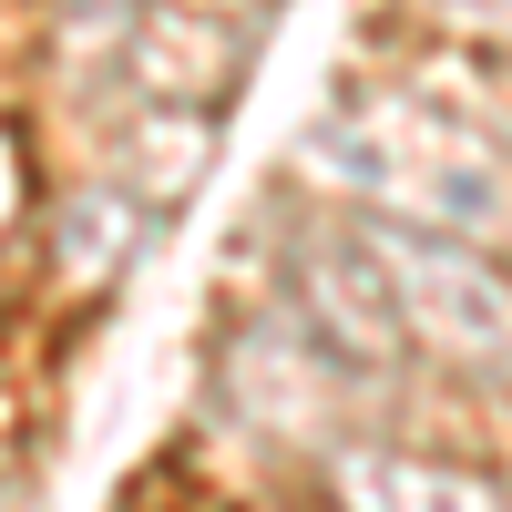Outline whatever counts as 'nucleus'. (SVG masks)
Listing matches in <instances>:
<instances>
[{
  "label": "nucleus",
  "instance_id": "obj_4",
  "mask_svg": "<svg viewBox=\"0 0 512 512\" xmlns=\"http://www.w3.org/2000/svg\"><path fill=\"white\" fill-rule=\"evenodd\" d=\"M123 72L144 82V103H226L246 82V31L236 21H205V11H164L144 0L134 41H123Z\"/></svg>",
  "mask_w": 512,
  "mask_h": 512
},
{
  "label": "nucleus",
  "instance_id": "obj_7",
  "mask_svg": "<svg viewBox=\"0 0 512 512\" xmlns=\"http://www.w3.org/2000/svg\"><path fill=\"white\" fill-rule=\"evenodd\" d=\"M134 21H144V0H72V11H62V52H72V62L123 52V41H134Z\"/></svg>",
  "mask_w": 512,
  "mask_h": 512
},
{
  "label": "nucleus",
  "instance_id": "obj_5",
  "mask_svg": "<svg viewBox=\"0 0 512 512\" xmlns=\"http://www.w3.org/2000/svg\"><path fill=\"white\" fill-rule=\"evenodd\" d=\"M205 164H216V103H144V113H123L113 175L134 185L144 205H175Z\"/></svg>",
  "mask_w": 512,
  "mask_h": 512
},
{
  "label": "nucleus",
  "instance_id": "obj_6",
  "mask_svg": "<svg viewBox=\"0 0 512 512\" xmlns=\"http://www.w3.org/2000/svg\"><path fill=\"white\" fill-rule=\"evenodd\" d=\"M144 216H154V205L134 195V185H82V195H62V216H52V267L72 277V287H103L113 267H123V256H134L144 246Z\"/></svg>",
  "mask_w": 512,
  "mask_h": 512
},
{
  "label": "nucleus",
  "instance_id": "obj_2",
  "mask_svg": "<svg viewBox=\"0 0 512 512\" xmlns=\"http://www.w3.org/2000/svg\"><path fill=\"white\" fill-rule=\"evenodd\" d=\"M349 236L369 246V267L390 287L410 349H431L441 369H472V379H502L512 390V267L482 256V236L400 226V216H349Z\"/></svg>",
  "mask_w": 512,
  "mask_h": 512
},
{
  "label": "nucleus",
  "instance_id": "obj_1",
  "mask_svg": "<svg viewBox=\"0 0 512 512\" xmlns=\"http://www.w3.org/2000/svg\"><path fill=\"white\" fill-rule=\"evenodd\" d=\"M308 175L400 226H451V236L512 226V154L472 113L441 103H338L308 134Z\"/></svg>",
  "mask_w": 512,
  "mask_h": 512
},
{
  "label": "nucleus",
  "instance_id": "obj_3",
  "mask_svg": "<svg viewBox=\"0 0 512 512\" xmlns=\"http://www.w3.org/2000/svg\"><path fill=\"white\" fill-rule=\"evenodd\" d=\"M328 492L338 512H512V482L431 461V451H390V441H338Z\"/></svg>",
  "mask_w": 512,
  "mask_h": 512
}]
</instances>
